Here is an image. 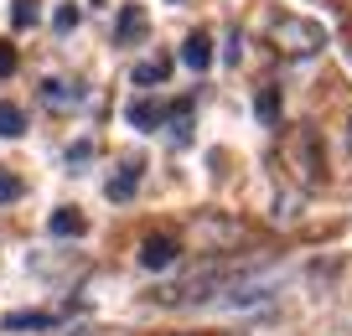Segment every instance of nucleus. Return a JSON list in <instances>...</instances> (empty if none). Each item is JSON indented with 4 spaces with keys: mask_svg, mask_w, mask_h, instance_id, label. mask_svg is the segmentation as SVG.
Here are the masks:
<instances>
[{
    "mask_svg": "<svg viewBox=\"0 0 352 336\" xmlns=\"http://www.w3.org/2000/svg\"><path fill=\"white\" fill-rule=\"evenodd\" d=\"M32 21H36V11H32V5L21 0V5H16V26H32Z\"/></svg>",
    "mask_w": 352,
    "mask_h": 336,
    "instance_id": "14",
    "label": "nucleus"
},
{
    "mask_svg": "<svg viewBox=\"0 0 352 336\" xmlns=\"http://www.w3.org/2000/svg\"><path fill=\"white\" fill-rule=\"evenodd\" d=\"M135 186H140V166H135V161H124L120 171H114L109 181H104V192H109V202H130V197H135Z\"/></svg>",
    "mask_w": 352,
    "mask_h": 336,
    "instance_id": "4",
    "label": "nucleus"
},
{
    "mask_svg": "<svg viewBox=\"0 0 352 336\" xmlns=\"http://www.w3.org/2000/svg\"><path fill=\"white\" fill-rule=\"evenodd\" d=\"M270 42L285 57H316L327 47V32L316 21H306V16H270Z\"/></svg>",
    "mask_w": 352,
    "mask_h": 336,
    "instance_id": "1",
    "label": "nucleus"
},
{
    "mask_svg": "<svg viewBox=\"0 0 352 336\" xmlns=\"http://www.w3.org/2000/svg\"><path fill=\"white\" fill-rule=\"evenodd\" d=\"M254 109H259L264 124H275V120H280V93H275V88H264V93L254 98Z\"/></svg>",
    "mask_w": 352,
    "mask_h": 336,
    "instance_id": "9",
    "label": "nucleus"
},
{
    "mask_svg": "<svg viewBox=\"0 0 352 336\" xmlns=\"http://www.w3.org/2000/svg\"><path fill=\"white\" fill-rule=\"evenodd\" d=\"M124 114H130V124H135V130H155V124L166 120V109L155 104V98H135V104L124 109Z\"/></svg>",
    "mask_w": 352,
    "mask_h": 336,
    "instance_id": "6",
    "label": "nucleus"
},
{
    "mask_svg": "<svg viewBox=\"0 0 352 336\" xmlns=\"http://www.w3.org/2000/svg\"><path fill=\"white\" fill-rule=\"evenodd\" d=\"M42 93H47V104H73V98H78V93H67V83H57V78H47Z\"/></svg>",
    "mask_w": 352,
    "mask_h": 336,
    "instance_id": "12",
    "label": "nucleus"
},
{
    "mask_svg": "<svg viewBox=\"0 0 352 336\" xmlns=\"http://www.w3.org/2000/svg\"><path fill=\"white\" fill-rule=\"evenodd\" d=\"M347 150H352V120H347Z\"/></svg>",
    "mask_w": 352,
    "mask_h": 336,
    "instance_id": "17",
    "label": "nucleus"
},
{
    "mask_svg": "<svg viewBox=\"0 0 352 336\" xmlns=\"http://www.w3.org/2000/svg\"><path fill=\"white\" fill-rule=\"evenodd\" d=\"M0 135H6V140H21L26 135V109L11 104V98H0Z\"/></svg>",
    "mask_w": 352,
    "mask_h": 336,
    "instance_id": "7",
    "label": "nucleus"
},
{
    "mask_svg": "<svg viewBox=\"0 0 352 336\" xmlns=\"http://www.w3.org/2000/svg\"><path fill=\"white\" fill-rule=\"evenodd\" d=\"M16 197H21V181L11 171H0V202H16Z\"/></svg>",
    "mask_w": 352,
    "mask_h": 336,
    "instance_id": "13",
    "label": "nucleus"
},
{
    "mask_svg": "<svg viewBox=\"0 0 352 336\" xmlns=\"http://www.w3.org/2000/svg\"><path fill=\"white\" fill-rule=\"evenodd\" d=\"M47 228H52L57 238H78V233H83L88 223H83V212H78V207H57V212L47 217Z\"/></svg>",
    "mask_w": 352,
    "mask_h": 336,
    "instance_id": "5",
    "label": "nucleus"
},
{
    "mask_svg": "<svg viewBox=\"0 0 352 336\" xmlns=\"http://www.w3.org/2000/svg\"><path fill=\"white\" fill-rule=\"evenodd\" d=\"M176 254H182V249H176L171 233H151V238L140 243V264H145V269H171Z\"/></svg>",
    "mask_w": 352,
    "mask_h": 336,
    "instance_id": "2",
    "label": "nucleus"
},
{
    "mask_svg": "<svg viewBox=\"0 0 352 336\" xmlns=\"http://www.w3.org/2000/svg\"><path fill=\"white\" fill-rule=\"evenodd\" d=\"M182 63H187L192 73H208V67H212V36L208 32H192L187 42H182Z\"/></svg>",
    "mask_w": 352,
    "mask_h": 336,
    "instance_id": "3",
    "label": "nucleus"
},
{
    "mask_svg": "<svg viewBox=\"0 0 352 336\" xmlns=\"http://www.w3.org/2000/svg\"><path fill=\"white\" fill-rule=\"evenodd\" d=\"M11 67H16V57H11V52H0V73H11Z\"/></svg>",
    "mask_w": 352,
    "mask_h": 336,
    "instance_id": "16",
    "label": "nucleus"
},
{
    "mask_svg": "<svg viewBox=\"0 0 352 336\" xmlns=\"http://www.w3.org/2000/svg\"><path fill=\"white\" fill-rule=\"evenodd\" d=\"M11 331H32V326H52V315H36V311H21V315H6Z\"/></svg>",
    "mask_w": 352,
    "mask_h": 336,
    "instance_id": "10",
    "label": "nucleus"
},
{
    "mask_svg": "<svg viewBox=\"0 0 352 336\" xmlns=\"http://www.w3.org/2000/svg\"><path fill=\"white\" fill-rule=\"evenodd\" d=\"M140 32H145V11H135V5H130V11L120 16V36L130 42V36H140Z\"/></svg>",
    "mask_w": 352,
    "mask_h": 336,
    "instance_id": "11",
    "label": "nucleus"
},
{
    "mask_svg": "<svg viewBox=\"0 0 352 336\" xmlns=\"http://www.w3.org/2000/svg\"><path fill=\"white\" fill-rule=\"evenodd\" d=\"M73 21H78V11H73V5H63V11H57V32H67Z\"/></svg>",
    "mask_w": 352,
    "mask_h": 336,
    "instance_id": "15",
    "label": "nucleus"
},
{
    "mask_svg": "<svg viewBox=\"0 0 352 336\" xmlns=\"http://www.w3.org/2000/svg\"><path fill=\"white\" fill-rule=\"evenodd\" d=\"M166 73H171V63H166V57H151V63H140V67H135V83H140V88H151V83H161Z\"/></svg>",
    "mask_w": 352,
    "mask_h": 336,
    "instance_id": "8",
    "label": "nucleus"
}]
</instances>
